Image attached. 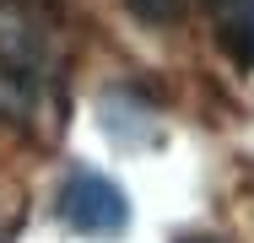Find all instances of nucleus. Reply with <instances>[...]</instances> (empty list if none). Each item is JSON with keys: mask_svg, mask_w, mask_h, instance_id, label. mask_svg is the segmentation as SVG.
<instances>
[{"mask_svg": "<svg viewBox=\"0 0 254 243\" xmlns=\"http://www.w3.org/2000/svg\"><path fill=\"white\" fill-rule=\"evenodd\" d=\"M0 114L27 130H54L65 114V44L27 0H0Z\"/></svg>", "mask_w": 254, "mask_h": 243, "instance_id": "nucleus-1", "label": "nucleus"}, {"mask_svg": "<svg viewBox=\"0 0 254 243\" xmlns=\"http://www.w3.org/2000/svg\"><path fill=\"white\" fill-rule=\"evenodd\" d=\"M60 222H65L70 233H87V238H114V233H125V222H130V200H125V189H119L108 173L76 168V173L60 184Z\"/></svg>", "mask_w": 254, "mask_h": 243, "instance_id": "nucleus-2", "label": "nucleus"}, {"mask_svg": "<svg viewBox=\"0 0 254 243\" xmlns=\"http://www.w3.org/2000/svg\"><path fill=\"white\" fill-rule=\"evenodd\" d=\"M211 22H216V44H222V54H233L244 70H254V0L222 5Z\"/></svg>", "mask_w": 254, "mask_h": 243, "instance_id": "nucleus-3", "label": "nucleus"}, {"mask_svg": "<svg viewBox=\"0 0 254 243\" xmlns=\"http://www.w3.org/2000/svg\"><path fill=\"white\" fill-rule=\"evenodd\" d=\"M125 5H130L146 27H173V22L184 16V5H190V0H125Z\"/></svg>", "mask_w": 254, "mask_h": 243, "instance_id": "nucleus-4", "label": "nucleus"}, {"mask_svg": "<svg viewBox=\"0 0 254 243\" xmlns=\"http://www.w3.org/2000/svg\"><path fill=\"white\" fill-rule=\"evenodd\" d=\"M173 243H216V238H205V233H184V238H173Z\"/></svg>", "mask_w": 254, "mask_h": 243, "instance_id": "nucleus-5", "label": "nucleus"}, {"mask_svg": "<svg viewBox=\"0 0 254 243\" xmlns=\"http://www.w3.org/2000/svg\"><path fill=\"white\" fill-rule=\"evenodd\" d=\"M205 11H211V16H216V11H222V5H233V0H200Z\"/></svg>", "mask_w": 254, "mask_h": 243, "instance_id": "nucleus-6", "label": "nucleus"}, {"mask_svg": "<svg viewBox=\"0 0 254 243\" xmlns=\"http://www.w3.org/2000/svg\"><path fill=\"white\" fill-rule=\"evenodd\" d=\"M0 243H11V222H0Z\"/></svg>", "mask_w": 254, "mask_h": 243, "instance_id": "nucleus-7", "label": "nucleus"}]
</instances>
